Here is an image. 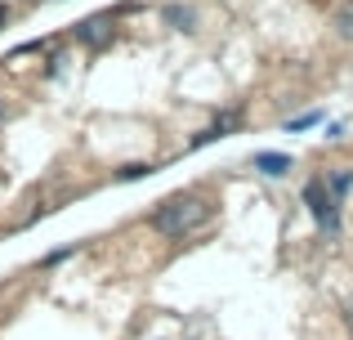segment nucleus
<instances>
[{"label": "nucleus", "mask_w": 353, "mask_h": 340, "mask_svg": "<svg viewBox=\"0 0 353 340\" xmlns=\"http://www.w3.org/2000/svg\"><path fill=\"white\" fill-rule=\"evenodd\" d=\"M322 179H327V188H331V197H336V201L349 197V188H353V170L349 166H336L331 174H322Z\"/></svg>", "instance_id": "5"}, {"label": "nucleus", "mask_w": 353, "mask_h": 340, "mask_svg": "<svg viewBox=\"0 0 353 340\" xmlns=\"http://www.w3.org/2000/svg\"><path fill=\"white\" fill-rule=\"evenodd\" d=\"M5 18H9V9H5V5H0V23H5Z\"/></svg>", "instance_id": "10"}, {"label": "nucleus", "mask_w": 353, "mask_h": 340, "mask_svg": "<svg viewBox=\"0 0 353 340\" xmlns=\"http://www.w3.org/2000/svg\"><path fill=\"white\" fill-rule=\"evenodd\" d=\"M112 32H117L112 14H94V18H85V23H77V41L81 45H108Z\"/></svg>", "instance_id": "3"}, {"label": "nucleus", "mask_w": 353, "mask_h": 340, "mask_svg": "<svg viewBox=\"0 0 353 340\" xmlns=\"http://www.w3.org/2000/svg\"><path fill=\"white\" fill-rule=\"evenodd\" d=\"M143 174H152V166H143V161H134V166L121 170V179H143Z\"/></svg>", "instance_id": "9"}, {"label": "nucleus", "mask_w": 353, "mask_h": 340, "mask_svg": "<svg viewBox=\"0 0 353 340\" xmlns=\"http://www.w3.org/2000/svg\"><path fill=\"white\" fill-rule=\"evenodd\" d=\"M206 219H210V201L201 197V192H174V197H165L161 206L148 215V224L161 237H188V233H197Z\"/></svg>", "instance_id": "1"}, {"label": "nucleus", "mask_w": 353, "mask_h": 340, "mask_svg": "<svg viewBox=\"0 0 353 340\" xmlns=\"http://www.w3.org/2000/svg\"><path fill=\"white\" fill-rule=\"evenodd\" d=\"M336 32H340V36H349V41H353V0H349V5H345V9L336 14Z\"/></svg>", "instance_id": "7"}, {"label": "nucleus", "mask_w": 353, "mask_h": 340, "mask_svg": "<svg viewBox=\"0 0 353 340\" xmlns=\"http://www.w3.org/2000/svg\"><path fill=\"white\" fill-rule=\"evenodd\" d=\"M304 201H309L313 219H318L327 233H336V228H340V201L331 197V188H327V179H322V174L304 183Z\"/></svg>", "instance_id": "2"}, {"label": "nucleus", "mask_w": 353, "mask_h": 340, "mask_svg": "<svg viewBox=\"0 0 353 340\" xmlns=\"http://www.w3.org/2000/svg\"><path fill=\"white\" fill-rule=\"evenodd\" d=\"M165 23H170V27H179V32H192L197 14H192L188 5H165Z\"/></svg>", "instance_id": "6"}, {"label": "nucleus", "mask_w": 353, "mask_h": 340, "mask_svg": "<svg viewBox=\"0 0 353 340\" xmlns=\"http://www.w3.org/2000/svg\"><path fill=\"white\" fill-rule=\"evenodd\" d=\"M0 121H5V99H0Z\"/></svg>", "instance_id": "11"}, {"label": "nucleus", "mask_w": 353, "mask_h": 340, "mask_svg": "<svg viewBox=\"0 0 353 340\" xmlns=\"http://www.w3.org/2000/svg\"><path fill=\"white\" fill-rule=\"evenodd\" d=\"M318 121H322V112H304V117H291L286 130H309V126H318Z\"/></svg>", "instance_id": "8"}, {"label": "nucleus", "mask_w": 353, "mask_h": 340, "mask_svg": "<svg viewBox=\"0 0 353 340\" xmlns=\"http://www.w3.org/2000/svg\"><path fill=\"white\" fill-rule=\"evenodd\" d=\"M255 170H259V174H273V179H277V174L291 170V157H286V152H255Z\"/></svg>", "instance_id": "4"}]
</instances>
